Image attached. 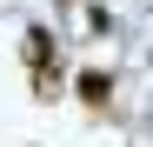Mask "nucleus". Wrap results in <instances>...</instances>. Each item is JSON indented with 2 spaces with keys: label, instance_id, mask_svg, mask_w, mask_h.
<instances>
[{
  "label": "nucleus",
  "instance_id": "f257e3e1",
  "mask_svg": "<svg viewBox=\"0 0 153 147\" xmlns=\"http://www.w3.org/2000/svg\"><path fill=\"white\" fill-rule=\"evenodd\" d=\"M20 54H27V87H33V100H53V94H60V80H67V60H60L53 27H27Z\"/></svg>",
  "mask_w": 153,
  "mask_h": 147
},
{
  "label": "nucleus",
  "instance_id": "f03ea898",
  "mask_svg": "<svg viewBox=\"0 0 153 147\" xmlns=\"http://www.w3.org/2000/svg\"><path fill=\"white\" fill-rule=\"evenodd\" d=\"M80 100H87L93 114L113 100V74H107V67H80Z\"/></svg>",
  "mask_w": 153,
  "mask_h": 147
}]
</instances>
